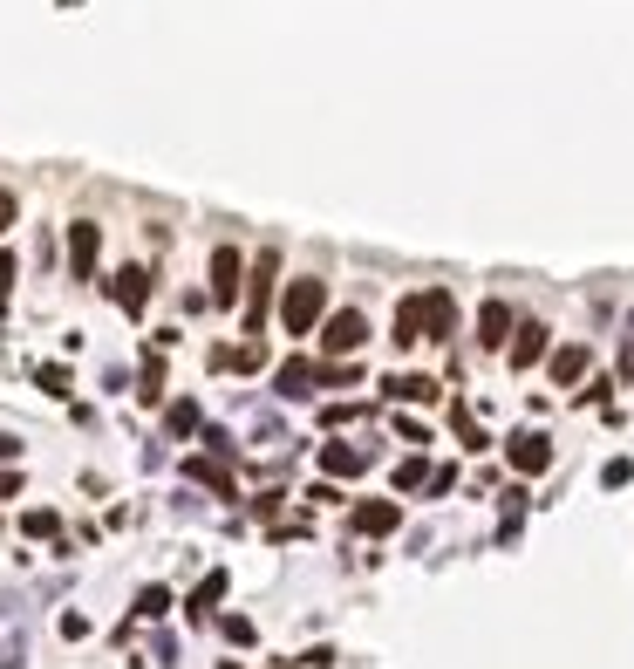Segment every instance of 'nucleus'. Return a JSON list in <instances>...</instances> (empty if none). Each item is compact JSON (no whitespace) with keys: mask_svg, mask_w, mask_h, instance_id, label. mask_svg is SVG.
I'll return each mask as SVG.
<instances>
[{"mask_svg":"<svg viewBox=\"0 0 634 669\" xmlns=\"http://www.w3.org/2000/svg\"><path fill=\"white\" fill-rule=\"evenodd\" d=\"M328 321V280H287L280 294V328L287 335H314Z\"/></svg>","mask_w":634,"mask_h":669,"instance_id":"1","label":"nucleus"},{"mask_svg":"<svg viewBox=\"0 0 634 669\" xmlns=\"http://www.w3.org/2000/svg\"><path fill=\"white\" fill-rule=\"evenodd\" d=\"M396 315H410L423 342H444L450 328H457V301H450L444 287H430V294H410V301H403Z\"/></svg>","mask_w":634,"mask_h":669,"instance_id":"2","label":"nucleus"},{"mask_svg":"<svg viewBox=\"0 0 634 669\" xmlns=\"http://www.w3.org/2000/svg\"><path fill=\"white\" fill-rule=\"evenodd\" d=\"M273 287H280V253L266 246L260 260H253V274H246V335H260L266 315H273Z\"/></svg>","mask_w":634,"mask_h":669,"instance_id":"3","label":"nucleus"},{"mask_svg":"<svg viewBox=\"0 0 634 669\" xmlns=\"http://www.w3.org/2000/svg\"><path fill=\"white\" fill-rule=\"evenodd\" d=\"M362 342H369V315H362V308H335V315L321 321V355H328V362L362 355Z\"/></svg>","mask_w":634,"mask_h":669,"instance_id":"4","label":"nucleus"},{"mask_svg":"<svg viewBox=\"0 0 634 669\" xmlns=\"http://www.w3.org/2000/svg\"><path fill=\"white\" fill-rule=\"evenodd\" d=\"M505 458H512L519 478H539L553 465V444H546V431H519V437H505Z\"/></svg>","mask_w":634,"mask_h":669,"instance_id":"5","label":"nucleus"},{"mask_svg":"<svg viewBox=\"0 0 634 669\" xmlns=\"http://www.w3.org/2000/svg\"><path fill=\"white\" fill-rule=\"evenodd\" d=\"M239 294H246V260H239V246H219V253H212V301L232 308Z\"/></svg>","mask_w":634,"mask_h":669,"instance_id":"6","label":"nucleus"},{"mask_svg":"<svg viewBox=\"0 0 634 669\" xmlns=\"http://www.w3.org/2000/svg\"><path fill=\"white\" fill-rule=\"evenodd\" d=\"M96 253H103V226H96V219H75L69 226V274L96 280Z\"/></svg>","mask_w":634,"mask_h":669,"instance_id":"7","label":"nucleus"},{"mask_svg":"<svg viewBox=\"0 0 634 669\" xmlns=\"http://www.w3.org/2000/svg\"><path fill=\"white\" fill-rule=\"evenodd\" d=\"M512 328H519L512 308H505V301H485V308H478V349H512Z\"/></svg>","mask_w":634,"mask_h":669,"instance_id":"8","label":"nucleus"},{"mask_svg":"<svg viewBox=\"0 0 634 669\" xmlns=\"http://www.w3.org/2000/svg\"><path fill=\"white\" fill-rule=\"evenodd\" d=\"M396 526H403V506H396V499H362V506H355V533H369V540L396 533Z\"/></svg>","mask_w":634,"mask_h":669,"instance_id":"9","label":"nucleus"},{"mask_svg":"<svg viewBox=\"0 0 634 669\" xmlns=\"http://www.w3.org/2000/svg\"><path fill=\"white\" fill-rule=\"evenodd\" d=\"M505 355H512V369H519V376L532 369V362H546V321H519V328H512V349H505Z\"/></svg>","mask_w":634,"mask_h":669,"instance_id":"10","label":"nucleus"},{"mask_svg":"<svg viewBox=\"0 0 634 669\" xmlns=\"http://www.w3.org/2000/svg\"><path fill=\"white\" fill-rule=\"evenodd\" d=\"M110 294H116V308H123V315H144V301H150V267H123V274L110 280Z\"/></svg>","mask_w":634,"mask_h":669,"instance_id":"11","label":"nucleus"},{"mask_svg":"<svg viewBox=\"0 0 634 669\" xmlns=\"http://www.w3.org/2000/svg\"><path fill=\"white\" fill-rule=\"evenodd\" d=\"M321 472L328 478H362L369 472V451H362V444H321Z\"/></svg>","mask_w":634,"mask_h":669,"instance_id":"12","label":"nucleus"},{"mask_svg":"<svg viewBox=\"0 0 634 669\" xmlns=\"http://www.w3.org/2000/svg\"><path fill=\"white\" fill-rule=\"evenodd\" d=\"M587 369H594L587 342H566V349H553V383H560V390H573V383H580Z\"/></svg>","mask_w":634,"mask_h":669,"instance_id":"13","label":"nucleus"},{"mask_svg":"<svg viewBox=\"0 0 634 669\" xmlns=\"http://www.w3.org/2000/svg\"><path fill=\"white\" fill-rule=\"evenodd\" d=\"M382 390L396 396V403H437V396H444V383H437V376H389Z\"/></svg>","mask_w":634,"mask_h":669,"instance_id":"14","label":"nucleus"},{"mask_svg":"<svg viewBox=\"0 0 634 669\" xmlns=\"http://www.w3.org/2000/svg\"><path fill=\"white\" fill-rule=\"evenodd\" d=\"M219 601H225V567H212V574H205V581H198V588H191L185 615H191V622H205V615H212V608H219Z\"/></svg>","mask_w":634,"mask_h":669,"instance_id":"15","label":"nucleus"},{"mask_svg":"<svg viewBox=\"0 0 634 669\" xmlns=\"http://www.w3.org/2000/svg\"><path fill=\"white\" fill-rule=\"evenodd\" d=\"M137 403H164V349L150 342L144 369H137Z\"/></svg>","mask_w":634,"mask_h":669,"instance_id":"16","label":"nucleus"},{"mask_svg":"<svg viewBox=\"0 0 634 669\" xmlns=\"http://www.w3.org/2000/svg\"><path fill=\"white\" fill-rule=\"evenodd\" d=\"M185 478H198V485H212V492H225V499L239 492V485H232V472H225V458H185Z\"/></svg>","mask_w":634,"mask_h":669,"instance_id":"17","label":"nucleus"},{"mask_svg":"<svg viewBox=\"0 0 634 669\" xmlns=\"http://www.w3.org/2000/svg\"><path fill=\"white\" fill-rule=\"evenodd\" d=\"M21 533H28V540H55V533H62V519H55L48 506H35V512H21Z\"/></svg>","mask_w":634,"mask_h":669,"instance_id":"18","label":"nucleus"},{"mask_svg":"<svg viewBox=\"0 0 634 669\" xmlns=\"http://www.w3.org/2000/svg\"><path fill=\"white\" fill-rule=\"evenodd\" d=\"M164 431H171V437H191V431H198V403H191V396L164 410Z\"/></svg>","mask_w":634,"mask_h":669,"instance_id":"19","label":"nucleus"},{"mask_svg":"<svg viewBox=\"0 0 634 669\" xmlns=\"http://www.w3.org/2000/svg\"><path fill=\"white\" fill-rule=\"evenodd\" d=\"M171 615V588H144L137 594V622H164Z\"/></svg>","mask_w":634,"mask_h":669,"instance_id":"20","label":"nucleus"},{"mask_svg":"<svg viewBox=\"0 0 634 669\" xmlns=\"http://www.w3.org/2000/svg\"><path fill=\"white\" fill-rule=\"evenodd\" d=\"M35 383H41L48 396H69V369H62V362H41V369H35Z\"/></svg>","mask_w":634,"mask_h":669,"instance_id":"21","label":"nucleus"},{"mask_svg":"<svg viewBox=\"0 0 634 669\" xmlns=\"http://www.w3.org/2000/svg\"><path fill=\"white\" fill-rule=\"evenodd\" d=\"M416 485H430V472H423V458H403L396 465V492H416Z\"/></svg>","mask_w":634,"mask_h":669,"instance_id":"22","label":"nucleus"},{"mask_svg":"<svg viewBox=\"0 0 634 669\" xmlns=\"http://www.w3.org/2000/svg\"><path fill=\"white\" fill-rule=\"evenodd\" d=\"M14 274H21V260H14V253H0V308L14 301Z\"/></svg>","mask_w":634,"mask_h":669,"instance_id":"23","label":"nucleus"},{"mask_svg":"<svg viewBox=\"0 0 634 669\" xmlns=\"http://www.w3.org/2000/svg\"><path fill=\"white\" fill-rule=\"evenodd\" d=\"M355 417H362L355 403H328V410H321V424H328V431H335V424H355Z\"/></svg>","mask_w":634,"mask_h":669,"instance_id":"24","label":"nucleus"},{"mask_svg":"<svg viewBox=\"0 0 634 669\" xmlns=\"http://www.w3.org/2000/svg\"><path fill=\"white\" fill-rule=\"evenodd\" d=\"M225 642H239V649H246V642H253V622H246V615H225Z\"/></svg>","mask_w":634,"mask_h":669,"instance_id":"25","label":"nucleus"},{"mask_svg":"<svg viewBox=\"0 0 634 669\" xmlns=\"http://www.w3.org/2000/svg\"><path fill=\"white\" fill-rule=\"evenodd\" d=\"M628 478H634V465H628V458H614V465H607V472H600V485H607V492H614V485H628Z\"/></svg>","mask_w":634,"mask_h":669,"instance_id":"26","label":"nucleus"},{"mask_svg":"<svg viewBox=\"0 0 634 669\" xmlns=\"http://www.w3.org/2000/svg\"><path fill=\"white\" fill-rule=\"evenodd\" d=\"M14 212H21V205H14V192H0V233L14 226Z\"/></svg>","mask_w":634,"mask_h":669,"instance_id":"27","label":"nucleus"},{"mask_svg":"<svg viewBox=\"0 0 634 669\" xmlns=\"http://www.w3.org/2000/svg\"><path fill=\"white\" fill-rule=\"evenodd\" d=\"M621 376L634 383V328H628V342H621Z\"/></svg>","mask_w":634,"mask_h":669,"instance_id":"28","label":"nucleus"},{"mask_svg":"<svg viewBox=\"0 0 634 669\" xmlns=\"http://www.w3.org/2000/svg\"><path fill=\"white\" fill-rule=\"evenodd\" d=\"M21 492V472H0V499H14Z\"/></svg>","mask_w":634,"mask_h":669,"instance_id":"29","label":"nucleus"},{"mask_svg":"<svg viewBox=\"0 0 634 669\" xmlns=\"http://www.w3.org/2000/svg\"><path fill=\"white\" fill-rule=\"evenodd\" d=\"M14 458H21V444H14V437H0V465H14Z\"/></svg>","mask_w":634,"mask_h":669,"instance_id":"30","label":"nucleus"},{"mask_svg":"<svg viewBox=\"0 0 634 669\" xmlns=\"http://www.w3.org/2000/svg\"><path fill=\"white\" fill-rule=\"evenodd\" d=\"M219 669H239V663H219Z\"/></svg>","mask_w":634,"mask_h":669,"instance_id":"31","label":"nucleus"}]
</instances>
